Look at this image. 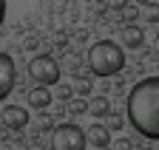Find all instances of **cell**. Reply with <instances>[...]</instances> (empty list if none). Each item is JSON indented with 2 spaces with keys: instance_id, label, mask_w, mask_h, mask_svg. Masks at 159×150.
I'll return each mask as SVG.
<instances>
[{
  "instance_id": "11",
  "label": "cell",
  "mask_w": 159,
  "mask_h": 150,
  "mask_svg": "<svg viewBox=\"0 0 159 150\" xmlns=\"http://www.w3.org/2000/svg\"><path fill=\"white\" fill-rule=\"evenodd\" d=\"M88 108H91V102H85L83 96H77V99L68 102V114L71 116H83V114H88Z\"/></svg>"
},
{
  "instance_id": "21",
  "label": "cell",
  "mask_w": 159,
  "mask_h": 150,
  "mask_svg": "<svg viewBox=\"0 0 159 150\" xmlns=\"http://www.w3.org/2000/svg\"><path fill=\"white\" fill-rule=\"evenodd\" d=\"M153 54H156V57H159V37H156V40H153Z\"/></svg>"
},
{
  "instance_id": "8",
  "label": "cell",
  "mask_w": 159,
  "mask_h": 150,
  "mask_svg": "<svg viewBox=\"0 0 159 150\" xmlns=\"http://www.w3.org/2000/svg\"><path fill=\"white\" fill-rule=\"evenodd\" d=\"M85 136H88V144H94V147H99V150L111 144V130H108V125L94 122V125L85 130Z\"/></svg>"
},
{
  "instance_id": "1",
  "label": "cell",
  "mask_w": 159,
  "mask_h": 150,
  "mask_svg": "<svg viewBox=\"0 0 159 150\" xmlns=\"http://www.w3.org/2000/svg\"><path fill=\"white\" fill-rule=\"evenodd\" d=\"M128 122L139 136L159 142V77L139 79L128 93Z\"/></svg>"
},
{
  "instance_id": "14",
  "label": "cell",
  "mask_w": 159,
  "mask_h": 150,
  "mask_svg": "<svg viewBox=\"0 0 159 150\" xmlns=\"http://www.w3.org/2000/svg\"><path fill=\"white\" fill-rule=\"evenodd\" d=\"M57 99H63V102H71V99H74V88L60 82V85H57Z\"/></svg>"
},
{
  "instance_id": "4",
  "label": "cell",
  "mask_w": 159,
  "mask_h": 150,
  "mask_svg": "<svg viewBox=\"0 0 159 150\" xmlns=\"http://www.w3.org/2000/svg\"><path fill=\"white\" fill-rule=\"evenodd\" d=\"M29 77L37 82V85H60V65L54 57H48V54H40V57H34L29 62Z\"/></svg>"
},
{
  "instance_id": "19",
  "label": "cell",
  "mask_w": 159,
  "mask_h": 150,
  "mask_svg": "<svg viewBox=\"0 0 159 150\" xmlns=\"http://www.w3.org/2000/svg\"><path fill=\"white\" fill-rule=\"evenodd\" d=\"M111 6L114 9H125V0H111Z\"/></svg>"
},
{
  "instance_id": "6",
  "label": "cell",
  "mask_w": 159,
  "mask_h": 150,
  "mask_svg": "<svg viewBox=\"0 0 159 150\" xmlns=\"http://www.w3.org/2000/svg\"><path fill=\"white\" fill-rule=\"evenodd\" d=\"M0 122H3L9 130H23L29 125V110L20 105H6L3 114H0Z\"/></svg>"
},
{
  "instance_id": "5",
  "label": "cell",
  "mask_w": 159,
  "mask_h": 150,
  "mask_svg": "<svg viewBox=\"0 0 159 150\" xmlns=\"http://www.w3.org/2000/svg\"><path fill=\"white\" fill-rule=\"evenodd\" d=\"M14 82H17V74H14V60L9 57L6 51H0V102H3L9 93H11Z\"/></svg>"
},
{
  "instance_id": "10",
  "label": "cell",
  "mask_w": 159,
  "mask_h": 150,
  "mask_svg": "<svg viewBox=\"0 0 159 150\" xmlns=\"http://www.w3.org/2000/svg\"><path fill=\"white\" fill-rule=\"evenodd\" d=\"M88 114H91V116H111L114 110H111L108 96H94V99H91V108H88Z\"/></svg>"
},
{
  "instance_id": "16",
  "label": "cell",
  "mask_w": 159,
  "mask_h": 150,
  "mask_svg": "<svg viewBox=\"0 0 159 150\" xmlns=\"http://www.w3.org/2000/svg\"><path fill=\"white\" fill-rule=\"evenodd\" d=\"M122 127H125L122 114H111V116H108V130H122Z\"/></svg>"
},
{
  "instance_id": "15",
  "label": "cell",
  "mask_w": 159,
  "mask_h": 150,
  "mask_svg": "<svg viewBox=\"0 0 159 150\" xmlns=\"http://www.w3.org/2000/svg\"><path fill=\"white\" fill-rule=\"evenodd\" d=\"M37 127H40V130H51V133H54V119H51L48 114H40V116H37Z\"/></svg>"
},
{
  "instance_id": "3",
  "label": "cell",
  "mask_w": 159,
  "mask_h": 150,
  "mask_svg": "<svg viewBox=\"0 0 159 150\" xmlns=\"http://www.w3.org/2000/svg\"><path fill=\"white\" fill-rule=\"evenodd\" d=\"M88 144V136L80 125H57L54 133H51V150H85Z\"/></svg>"
},
{
  "instance_id": "12",
  "label": "cell",
  "mask_w": 159,
  "mask_h": 150,
  "mask_svg": "<svg viewBox=\"0 0 159 150\" xmlns=\"http://www.w3.org/2000/svg\"><path fill=\"white\" fill-rule=\"evenodd\" d=\"M74 93H77V96H85V93H91V79L77 74V79H74Z\"/></svg>"
},
{
  "instance_id": "7",
  "label": "cell",
  "mask_w": 159,
  "mask_h": 150,
  "mask_svg": "<svg viewBox=\"0 0 159 150\" xmlns=\"http://www.w3.org/2000/svg\"><path fill=\"white\" fill-rule=\"evenodd\" d=\"M26 99H29V105H31L34 110H46V108L51 105V99H54V93H51L48 88H43V85H34V88L26 93Z\"/></svg>"
},
{
  "instance_id": "17",
  "label": "cell",
  "mask_w": 159,
  "mask_h": 150,
  "mask_svg": "<svg viewBox=\"0 0 159 150\" xmlns=\"http://www.w3.org/2000/svg\"><path fill=\"white\" fill-rule=\"evenodd\" d=\"M136 14H139V11H136V6H125V9H122V20H128V26H134Z\"/></svg>"
},
{
  "instance_id": "2",
  "label": "cell",
  "mask_w": 159,
  "mask_h": 150,
  "mask_svg": "<svg viewBox=\"0 0 159 150\" xmlns=\"http://www.w3.org/2000/svg\"><path fill=\"white\" fill-rule=\"evenodd\" d=\"M88 65L97 77H114L125 68V48L114 40H99L88 48Z\"/></svg>"
},
{
  "instance_id": "9",
  "label": "cell",
  "mask_w": 159,
  "mask_h": 150,
  "mask_svg": "<svg viewBox=\"0 0 159 150\" xmlns=\"http://www.w3.org/2000/svg\"><path fill=\"white\" fill-rule=\"evenodd\" d=\"M119 40H122V48H142V43H145V31L139 28V26H122Z\"/></svg>"
},
{
  "instance_id": "20",
  "label": "cell",
  "mask_w": 159,
  "mask_h": 150,
  "mask_svg": "<svg viewBox=\"0 0 159 150\" xmlns=\"http://www.w3.org/2000/svg\"><path fill=\"white\" fill-rule=\"evenodd\" d=\"M116 150H131V144L128 142H116Z\"/></svg>"
},
{
  "instance_id": "18",
  "label": "cell",
  "mask_w": 159,
  "mask_h": 150,
  "mask_svg": "<svg viewBox=\"0 0 159 150\" xmlns=\"http://www.w3.org/2000/svg\"><path fill=\"white\" fill-rule=\"evenodd\" d=\"M6 20V0H0V23Z\"/></svg>"
},
{
  "instance_id": "13",
  "label": "cell",
  "mask_w": 159,
  "mask_h": 150,
  "mask_svg": "<svg viewBox=\"0 0 159 150\" xmlns=\"http://www.w3.org/2000/svg\"><path fill=\"white\" fill-rule=\"evenodd\" d=\"M142 17L148 23H159V3H148V6H142Z\"/></svg>"
}]
</instances>
